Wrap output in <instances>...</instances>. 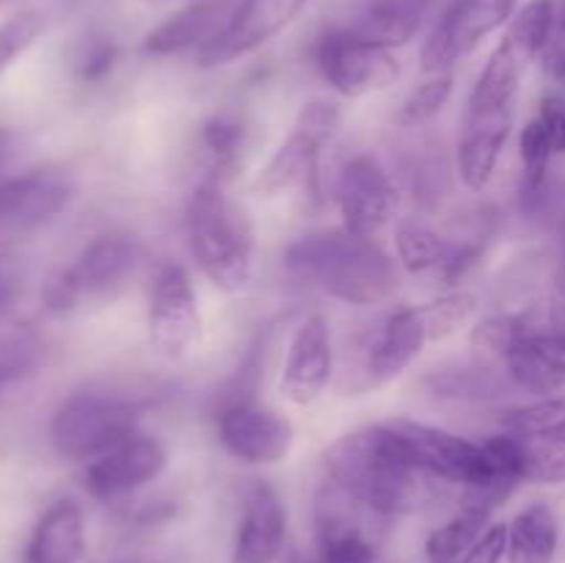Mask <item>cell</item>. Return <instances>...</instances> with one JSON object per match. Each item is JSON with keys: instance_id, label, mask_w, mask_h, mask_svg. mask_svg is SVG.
<instances>
[{"instance_id": "1", "label": "cell", "mask_w": 565, "mask_h": 563, "mask_svg": "<svg viewBox=\"0 0 565 563\" xmlns=\"http://www.w3.org/2000/svg\"><path fill=\"white\" fill-rule=\"evenodd\" d=\"M281 263L292 279L348 307H379L401 290V270L386 248L342 224L296 237Z\"/></svg>"}, {"instance_id": "2", "label": "cell", "mask_w": 565, "mask_h": 563, "mask_svg": "<svg viewBox=\"0 0 565 563\" xmlns=\"http://www.w3.org/2000/svg\"><path fill=\"white\" fill-rule=\"evenodd\" d=\"M326 480L379 519L414 511L428 478L419 475L392 439L386 423L342 434L323 453Z\"/></svg>"}, {"instance_id": "3", "label": "cell", "mask_w": 565, "mask_h": 563, "mask_svg": "<svg viewBox=\"0 0 565 563\" xmlns=\"http://www.w3.org/2000/svg\"><path fill=\"white\" fill-rule=\"evenodd\" d=\"M524 72L527 64L505 39H500L469 92L456 147V171L469 191H483L494 177L502 149L513 130Z\"/></svg>"}, {"instance_id": "4", "label": "cell", "mask_w": 565, "mask_h": 563, "mask_svg": "<svg viewBox=\"0 0 565 563\" xmlns=\"http://www.w3.org/2000/svg\"><path fill=\"white\" fill-rule=\"evenodd\" d=\"M185 237L204 279L224 293H243L254 279L257 232L252 215L226 193L224 182L204 177L185 208Z\"/></svg>"}, {"instance_id": "5", "label": "cell", "mask_w": 565, "mask_h": 563, "mask_svg": "<svg viewBox=\"0 0 565 563\" xmlns=\"http://www.w3.org/2000/svg\"><path fill=\"white\" fill-rule=\"evenodd\" d=\"M143 406L132 395L103 386L77 390L50 419V445L70 461H92L138 434Z\"/></svg>"}, {"instance_id": "6", "label": "cell", "mask_w": 565, "mask_h": 563, "mask_svg": "<svg viewBox=\"0 0 565 563\" xmlns=\"http://www.w3.org/2000/svg\"><path fill=\"white\" fill-rule=\"evenodd\" d=\"M141 263V246L136 237L108 232L83 246V252L44 285V304L50 312L108 304L125 293Z\"/></svg>"}, {"instance_id": "7", "label": "cell", "mask_w": 565, "mask_h": 563, "mask_svg": "<svg viewBox=\"0 0 565 563\" xmlns=\"http://www.w3.org/2000/svg\"><path fill=\"white\" fill-rule=\"evenodd\" d=\"M340 108L329 99H312L296 116L290 136L259 166L252 188L263 199L303 196L315 199L320 191V158L326 144L340 127Z\"/></svg>"}, {"instance_id": "8", "label": "cell", "mask_w": 565, "mask_h": 563, "mask_svg": "<svg viewBox=\"0 0 565 563\" xmlns=\"http://www.w3.org/2000/svg\"><path fill=\"white\" fill-rule=\"evenodd\" d=\"M215 439L235 461L246 467H276L287 461L296 445L290 419L252 392H232L213 414Z\"/></svg>"}, {"instance_id": "9", "label": "cell", "mask_w": 565, "mask_h": 563, "mask_svg": "<svg viewBox=\"0 0 565 563\" xmlns=\"http://www.w3.org/2000/svg\"><path fill=\"white\" fill-rule=\"evenodd\" d=\"M312 59L326 86L345 99L386 92L401 77V61L392 50L364 42L348 25L326 28L315 42Z\"/></svg>"}, {"instance_id": "10", "label": "cell", "mask_w": 565, "mask_h": 563, "mask_svg": "<svg viewBox=\"0 0 565 563\" xmlns=\"http://www.w3.org/2000/svg\"><path fill=\"white\" fill-rule=\"evenodd\" d=\"M147 337L160 359L180 362L202 340V309L185 265L166 259L154 268L147 298Z\"/></svg>"}, {"instance_id": "11", "label": "cell", "mask_w": 565, "mask_h": 563, "mask_svg": "<svg viewBox=\"0 0 565 563\" xmlns=\"http://www.w3.org/2000/svg\"><path fill=\"white\" fill-rule=\"evenodd\" d=\"M516 14V0H450L419 50L425 75L450 72Z\"/></svg>"}, {"instance_id": "12", "label": "cell", "mask_w": 565, "mask_h": 563, "mask_svg": "<svg viewBox=\"0 0 565 563\" xmlns=\"http://www.w3.org/2000/svg\"><path fill=\"white\" fill-rule=\"evenodd\" d=\"M334 202L345 230L364 237H379L395 215L397 188L375 155L359 152L337 171Z\"/></svg>"}, {"instance_id": "13", "label": "cell", "mask_w": 565, "mask_h": 563, "mask_svg": "<svg viewBox=\"0 0 565 563\" xmlns=\"http://www.w3.org/2000/svg\"><path fill=\"white\" fill-rule=\"evenodd\" d=\"M169 467V450L152 434L127 436L103 456L92 458L83 469V489L99 502H116L154 484Z\"/></svg>"}, {"instance_id": "14", "label": "cell", "mask_w": 565, "mask_h": 563, "mask_svg": "<svg viewBox=\"0 0 565 563\" xmlns=\"http://www.w3.org/2000/svg\"><path fill=\"white\" fill-rule=\"evenodd\" d=\"M307 6L309 0H241L218 39L196 55V64L202 70H218L257 53L285 33Z\"/></svg>"}, {"instance_id": "15", "label": "cell", "mask_w": 565, "mask_h": 563, "mask_svg": "<svg viewBox=\"0 0 565 563\" xmlns=\"http://www.w3.org/2000/svg\"><path fill=\"white\" fill-rule=\"evenodd\" d=\"M334 379V337L326 315L309 312L292 329L285 364L279 373V395L292 406H312Z\"/></svg>"}, {"instance_id": "16", "label": "cell", "mask_w": 565, "mask_h": 563, "mask_svg": "<svg viewBox=\"0 0 565 563\" xmlns=\"http://www.w3.org/2000/svg\"><path fill=\"white\" fill-rule=\"evenodd\" d=\"M434 342L423 304L386 315L362 353V390H379L406 373L419 353Z\"/></svg>"}, {"instance_id": "17", "label": "cell", "mask_w": 565, "mask_h": 563, "mask_svg": "<svg viewBox=\"0 0 565 563\" xmlns=\"http://www.w3.org/2000/svg\"><path fill=\"white\" fill-rule=\"evenodd\" d=\"M364 517H375L367 508L326 480L315 506V563H375L379 546Z\"/></svg>"}, {"instance_id": "18", "label": "cell", "mask_w": 565, "mask_h": 563, "mask_svg": "<svg viewBox=\"0 0 565 563\" xmlns=\"http://www.w3.org/2000/svg\"><path fill=\"white\" fill-rule=\"evenodd\" d=\"M75 185L64 171L36 169L0 180V241L39 230L64 213Z\"/></svg>"}, {"instance_id": "19", "label": "cell", "mask_w": 565, "mask_h": 563, "mask_svg": "<svg viewBox=\"0 0 565 563\" xmlns=\"http://www.w3.org/2000/svg\"><path fill=\"white\" fill-rule=\"evenodd\" d=\"M513 386L535 397L565 395V329H527L502 357Z\"/></svg>"}, {"instance_id": "20", "label": "cell", "mask_w": 565, "mask_h": 563, "mask_svg": "<svg viewBox=\"0 0 565 563\" xmlns=\"http://www.w3.org/2000/svg\"><path fill=\"white\" fill-rule=\"evenodd\" d=\"M241 0H188L143 36V53L154 59L193 53L196 59L210 42L218 39Z\"/></svg>"}, {"instance_id": "21", "label": "cell", "mask_w": 565, "mask_h": 563, "mask_svg": "<svg viewBox=\"0 0 565 563\" xmlns=\"http://www.w3.org/2000/svg\"><path fill=\"white\" fill-rule=\"evenodd\" d=\"M287 539V506L265 480L248 486L232 541V563H274Z\"/></svg>"}, {"instance_id": "22", "label": "cell", "mask_w": 565, "mask_h": 563, "mask_svg": "<svg viewBox=\"0 0 565 563\" xmlns=\"http://www.w3.org/2000/svg\"><path fill=\"white\" fill-rule=\"evenodd\" d=\"M86 552V524L75 500H55L42 511L28 539L22 563H81Z\"/></svg>"}, {"instance_id": "23", "label": "cell", "mask_w": 565, "mask_h": 563, "mask_svg": "<svg viewBox=\"0 0 565 563\" xmlns=\"http://www.w3.org/2000/svg\"><path fill=\"white\" fill-rule=\"evenodd\" d=\"M436 0H367L348 22V31L379 47L395 50L414 39Z\"/></svg>"}, {"instance_id": "24", "label": "cell", "mask_w": 565, "mask_h": 563, "mask_svg": "<svg viewBox=\"0 0 565 563\" xmlns=\"http://www.w3.org/2000/svg\"><path fill=\"white\" fill-rule=\"evenodd\" d=\"M557 544L561 528L555 511L546 502L522 508L508 522V563H552Z\"/></svg>"}, {"instance_id": "25", "label": "cell", "mask_w": 565, "mask_h": 563, "mask_svg": "<svg viewBox=\"0 0 565 563\" xmlns=\"http://www.w3.org/2000/svg\"><path fill=\"white\" fill-rule=\"evenodd\" d=\"M489 508L463 502L445 524L434 530L425 541V555L428 563H461L463 555L472 550L475 541L483 535V530L491 524Z\"/></svg>"}, {"instance_id": "26", "label": "cell", "mask_w": 565, "mask_h": 563, "mask_svg": "<svg viewBox=\"0 0 565 563\" xmlns=\"http://www.w3.org/2000/svg\"><path fill=\"white\" fill-rule=\"evenodd\" d=\"M557 31V0H530L527 6L516 9L513 20L508 22L505 42L519 53L524 64H533L544 55Z\"/></svg>"}, {"instance_id": "27", "label": "cell", "mask_w": 565, "mask_h": 563, "mask_svg": "<svg viewBox=\"0 0 565 563\" xmlns=\"http://www.w3.org/2000/svg\"><path fill=\"white\" fill-rule=\"evenodd\" d=\"M202 147L210 158V174L213 180H226V174L237 169L241 155L246 152L248 127L235 114H215L202 125Z\"/></svg>"}, {"instance_id": "28", "label": "cell", "mask_w": 565, "mask_h": 563, "mask_svg": "<svg viewBox=\"0 0 565 563\" xmlns=\"http://www.w3.org/2000/svg\"><path fill=\"white\" fill-rule=\"evenodd\" d=\"M502 431L522 439L565 442V395L535 397L502 414Z\"/></svg>"}, {"instance_id": "29", "label": "cell", "mask_w": 565, "mask_h": 563, "mask_svg": "<svg viewBox=\"0 0 565 563\" xmlns=\"http://www.w3.org/2000/svg\"><path fill=\"white\" fill-rule=\"evenodd\" d=\"M452 88H456V77L452 72H441V75H428V81L412 88L406 99H403L401 110H397V125L401 127H423L434 121L436 116L445 110L450 103Z\"/></svg>"}, {"instance_id": "30", "label": "cell", "mask_w": 565, "mask_h": 563, "mask_svg": "<svg viewBox=\"0 0 565 563\" xmlns=\"http://www.w3.org/2000/svg\"><path fill=\"white\" fill-rule=\"evenodd\" d=\"M423 307L428 315L434 342H445L452 334H458L463 326L472 323L475 315H478V296L469 290H450L434 301H425Z\"/></svg>"}, {"instance_id": "31", "label": "cell", "mask_w": 565, "mask_h": 563, "mask_svg": "<svg viewBox=\"0 0 565 563\" xmlns=\"http://www.w3.org/2000/svg\"><path fill=\"white\" fill-rule=\"evenodd\" d=\"M425 384L441 397H494L502 392V379L494 375V370L483 368V362H478L475 368H458L447 370V373L430 375Z\"/></svg>"}, {"instance_id": "32", "label": "cell", "mask_w": 565, "mask_h": 563, "mask_svg": "<svg viewBox=\"0 0 565 563\" xmlns=\"http://www.w3.org/2000/svg\"><path fill=\"white\" fill-rule=\"evenodd\" d=\"M47 31V17L36 9L17 11L6 22H0V75L14 64L20 55H25L33 44Z\"/></svg>"}, {"instance_id": "33", "label": "cell", "mask_w": 565, "mask_h": 563, "mask_svg": "<svg viewBox=\"0 0 565 563\" xmlns=\"http://www.w3.org/2000/svg\"><path fill=\"white\" fill-rule=\"evenodd\" d=\"M519 439L524 480L533 484H565V442Z\"/></svg>"}, {"instance_id": "34", "label": "cell", "mask_w": 565, "mask_h": 563, "mask_svg": "<svg viewBox=\"0 0 565 563\" xmlns=\"http://www.w3.org/2000/svg\"><path fill=\"white\" fill-rule=\"evenodd\" d=\"M42 364V342L33 334H14L0 342V395L36 373Z\"/></svg>"}, {"instance_id": "35", "label": "cell", "mask_w": 565, "mask_h": 563, "mask_svg": "<svg viewBox=\"0 0 565 563\" xmlns=\"http://www.w3.org/2000/svg\"><path fill=\"white\" fill-rule=\"evenodd\" d=\"M119 64V44L108 33H88L75 55V75L81 83L97 86Z\"/></svg>"}, {"instance_id": "36", "label": "cell", "mask_w": 565, "mask_h": 563, "mask_svg": "<svg viewBox=\"0 0 565 563\" xmlns=\"http://www.w3.org/2000/svg\"><path fill=\"white\" fill-rule=\"evenodd\" d=\"M508 555V524L491 522L461 563H502Z\"/></svg>"}, {"instance_id": "37", "label": "cell", "mask_w": 565, "mask_h": 563, "mask_svg": "<svg viewBox=\"0 0 565 563\" xmlns=\"http://www.w3.org/2000/svg\"><path fill=\"white\" fill-rule=\"evenodd\" d=\"M535 119L544 125L555 155H565V97L563 94H544L535 110Z\"/></svg>"}, {"instance_id": "38", "label": "cell", "mask_w": 565, "mask_h": 563, "mask_svg": "<svg viewBox=\"0 0 565 563\" xmlns=\"http://www.w3.org/2000/svg\"><path fill=\"white\" fill-rule=\"evenodd\" d=\"M541 64L550 81H555L565 92V39H552V44L541 55Z\"/></svg>"}, {"instance_id": "39", "label": "cell", "mask_w": 565, "mask_h": 563, "mask_svg": "<svg viewBox=\"0 0 565 563\" xmlns=\"http://www.w3.org/2000/svg\"><path fill=\"white\" fill-rule=\"evenodd\" d=\"M550 318L555 329H565V257L561 265V274H557V285H555V296L550 301Z\"/></svg>"}, {"instance_id": "40", "label": "cell", "mask_w": 565, "mask_h": 563, "mask_svg": "<svg viewBox=\"0 0 565 563\" xmlns=\"http://www.w3.org/2000/svg\"><path fill=\"white\" fill-rule=\"evenodd\" d=\"M17 152H20V138H17V132L0 130V180H6V169H9Z\"/></svg>"}, {"instance_id": "41", "label": "cell", "mask_w": 565, "mask_h": 563, "mask_svg": "<svg viewBox=\"0 0 565 563\" xmlns=\"http://www.w3.org/2000/svg\"><path fill=\"white\" fill-rule=\"evenodd\" d=\"M14 304V276H11V268L0 274V320L6 318V312Z\"/></svg>"}, {"instance_id": "42", "label": "cell", "mask_w": 565, "mask_h": 563, "mask_svg": "<svg viewBox=\"0 0 565 563\" xmlns=\"http://www.w3.org/2000/svg\"><path fill=\"white\" fill-rule=\"evenodd\" d=\"M557 33L565 39V0H557Z\"/></svg>"}, {"instance_id": "43", "label": "cell", "mask_w": 565, "mask_h": 563, "mask_svg": "<svg viewBox=\"0 0 565 563\" xmlns=\"http://www.w3.org/2000/svg\"><path fill=\"white\" fill-rule=\"evenodd\" d=\"M141 3H147V6H169V3H177V0H141Z\"/></svg>"}]
</instances>
